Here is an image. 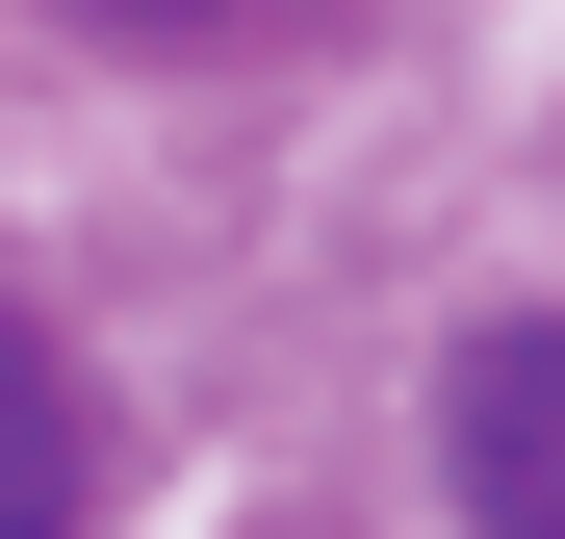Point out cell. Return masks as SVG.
Instances as JSON below:
<instances>
[{"label":"cell","instance_id":"obj_1","mask_svg":"<svg viewBox=\"0 0 565 539\" xmlns=\"http://www.w3.org/2000/svg\"><path fill=\"white\" fill-rule=\"evenodd\" d=\"M437 488H462V539H565V309L437 359Z\"/></svg>","mask_w":565,"mask_h":539},{"label":"cell","instance_id":"obj_2","mask_svg":"<svg viewBox=\"0 0 565 539\" xmlns=\"http://www.w3.org/2000/svg\"><path fill=\"white\" fill-rule=\"evenodd\" d=\"M0 539H77V386L26 309H0Z\"/></svg>","mask_w":565,"mask_h":539},{"label":"cell","instance_id":"obj_3","mask_svg":"<svg viewBox=\"0 0 565 539\" xmlns=\"http://www.w3.org/2000/svg\"><path fill=\"white\" fill-rule=\"evenodd\" d=\"M104 26H232V0H104Z\"/></svg>","mask_w":565,"mask_h":539}]
</instances>
